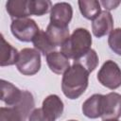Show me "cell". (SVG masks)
Listing matches in <instances>:
<instances>
[{
  "mask_svg": "<svg viewBox=\"0 0 121 121\" xmlns=\"http://www.w3.org/2000/svg\"><path fill=\"white\" fill-rule=\"evenodd\" d=\"M89 74L81 65L73 63L62 76L61 90L64 95L69 99L78 98L88 87Z\"/></svg>",
  "mask_w": 121,
  "mask_h": 121,
  "instance_id": "1",
  "label": "cell"
},
{
  "mask_svg": "<svg viewBox=\"0 0 121 121\" xmlns=\"http://www.w3.org/2000/svg\"><path fill=\"white\" fill-rule=\"evenodd\" d=\"M92 45V36L90 32L83 27H78L74 30L68 40L61 45L60 52L68 59L76 60L89 49Z\"/></svg>",
  "mask_w": 121,
  "mask_h": 121,
  "instance_id": "2",
  "label": "cell"
},
{
  "mask_svg": "<svg viewBox=\"0 0 121 121\" xmlns=\"http://www.w3.org/2000/svg\"><path fill=\"white\" fill-rule=\"evenodd\" d=\"M63 112V102L57 95H50L43 101L42 108L34 109L28 121H56Z\"/></svg>",
  "mask_w": 121,
  "mask_h": 121,
  "instance_id": "3",
  "label": "cell"
},
{
  "mask_svg": "<svg viewBox=\"0 0 121 121\" xmlns=\"http://www.w3.org/2000/svg\"><path fill=\"white\" fill-rule=\"evenodd\" d=\"M18 71L25 76H33L40 71L41 55L34 48H24L19 52L16 61Z\"/></svg>",
  "mask_w": 121,
  "mask_h": 121,
  "instance_id": "4",
  "label": "cell"
},
{
  "mask_svg": "<svg viewBox=\"0 0 121 121\" xmlns=\"http://www.w3.org/2000/svg\"><path fill=\"white\" fill-rule=\"evenodd\" d=\"M97 79L108 89H117L121 86V69L115 61L106 60L97 73Z\"/></svg>",
  "mask_w": 121,
  "mask_h": 121,
  "instance_id": "5",
  "label": "cell"
},
{
  "mask_svg": "<svg viewBox=\"0 0 121 121\" xmlns=\"http://www.w3.org/2000/svg\"><path fill=\"white\" fill-rule=\"evenodd\" d=\"M10 30L12 35L17 40L25 43L32 42L36 35L40 32L36 22L29 18L12 20Z\"/></svg>",
  "mask_w": 121,
  "mask_h": 121,
  "instance_id": "6",
  "label": "cell"
},
{
  "mask_svg": "<svg viewBox=\"0 0 121 121\" xmlns=\"http://www.w3.org/2000/svg\"><path fill=\"white\" fill-rule=\"evenodd\" d=\"M121 116V95L112 92L103 95L102 115L103 120H117Z\"/></svg>",
  "mask_w": 121,
  "mask_h": 121,
  "instance_id": "7",
  "label": "cell"
},
{
  "mask_svg": "<svg viewBox=\"0 0 121 121\" xmlns=\"http://www.w3.org/2000/svg\"><path fill=\"white\" fill-rule=\"evenodd\" d=\"M73 16L72 6L66 2L55 4L50 11V23L62 26H68Z\"/></svg>",
  "mask_w": 121,
  "mask_h": 121,
  "instance_id": "8",
  "label": "cell"
},
{
  "mask_svg": "<svg viewBox=\"0 0 121 121\" xmlns=\"http://www.w3.org/2000/svg\"><path fill=\"white\" fill-rule=\"evenodd\" d=\"M112 28H113V19L112 14L107 10L101 11L100 14L95 20H93L92 30H93V34L96 38H101L103 36H106L107 34L112 31Z\"/></svg>",
  "mask_w": 121,
  "mask_h": 121,
  "instance_id": "9",
  "label": "cell"
},
{
  "mask_svg": "<svg viewBox=\"0 0 121 121\" xmlns=\"http://www.w3.org/2000/svg\"><path fill=\"white\" fill-rule=\"evenodd\" d=\"M0 91H1V100L5 102L6 105L13 107L22 98L23 91L17 88L12 83L1 79L0 81Z\"/></svg>",
  "mask_w": 121,
  "mask_h": 121,
  "instance_id": "10",
  "label": "cell"
},
{
  "mask_svg": "<svg viewBox=\"0 0 121 121\" xmlns=\"http://www.w3.org/2000/svg\"><path fill=\"white\" fill-rule=\"evenodd\" d=\"M46 62L49 69L57 75H63L70 68L69 59L63 53L58 51L51 52L47 55Z\"/></svg>",
  "mask_w": 121,
  "mask_h": 121,
  "instance_id": "11",
  "label": "cell"
},
{
  "mask_svg": "<svg viewBox=\"0 0 121 121\" xmlns=\"http://www.w3.org/2000/svg\"><path fill=\"white\" fill-rule=\"evenodd\" d=\"M103 95L95 94L87 98L82 104V112L88 118H98L102 115Z\"/></svg>",
  "mask_w": 121,
  "mask_h": 121,
  "instance_id": "12",
  "label": "cell"
},
{
  "mask_svg": "<svg viewBox=\"0 0 121 121\" xmlns=\"http://www.w3.org/2000/svg\"><path fill=\"white\" fill-rule=\"evenodd\" d=\"M29 0H9L6 3V9L13 19H24L30 15L28 9Z\"/></svg>",
  "mask_w": 121,
  "mask_h": 121,
  "instance_id": "13",
  "label": "cell"
},
{
  "mask_svg": "<svg viewBox=\"0 0 121 121\" xmlns=\"http://www.w3.org/2000/svg\"><path fill=\"white\" fill-rule=\"evenodd\" d=\"M46 35L52 42V43L57 46H61L69 38V28L68 26H62L56 24L50 23L45 30Z\"/></svg>",
  "mask_w": 121,
  "mask_h": 121,
  "instance_id": "14",
  "label": "cell"
},
{
  "mask_svg": "<svg viewBox=\"0 0 121 121\" xmlns=\"http://www.w3.org/2000/svg\"><path fill=\"white\" fill-rule=\"evenodd\" d=\"M19 52L11 44H9L1 34V45H0V65L9 66L16 64Z\"/></svg>",
  "mask_w": 121,
  "mask_h": 121,
  "instance_id": "15",
  "label": "cell"
},
{
  "mask_svg": "<svg viewBox=\"0 0 121 121\" xmlns=\"http://www.w3.org/2000/svg\"><path fill=\"white\" fill-rule=\"evenodd\" d=\"M34 106H35V102L32 94L26 90H24L21 100L15 106H13V108L20 114L22 121H26L30 113L32 112Z\"/></svg>",
  "mask_w": 121,
  "mask_h": 121,
  "instance_id": "16",
  "label": "cell"
},
{
  "mask_svg": "<svg viewBox=\"0 0 121 121\" xmlns=\"http://www.w3.org/2000/svg\"><path fill=\"white\" fill-rule=\"evenodd\" d=\"M78 7L82 16L88 20H95L101 12L100 2L96 0L78 1Z\"/></svg>",
  "mask_w": 121,
  "mask_h": 121,
  "instance_id": "17",
  "label": "cell"
},
{
  "mask_svg": "<svg viewBox=\"0 0 121 121\" xmlns=\"http://www.w3.org/2000/svg\"><path fill=\"white\" fill-rule=\"evenodd\" d=\"M32 43L35 49L41 52L43 56L49 55L51 52H54L56 49V46L52 43V42L46 35V32L43 30H40V32L33 39Z\"/></svg>",
  "mask_w": 121,
  "mask_h": 121,
  "instance_id": "18",
  "label": "cell"
},
{
  "mask_svg": "<svg viewBox=\"0 0 121 121\" xmlns=\"http://www.w3.org/2000/svg\"><path fill=\"white\" fill-rule=\"evenodd\" d=\"M74 63L79 64L84 67L89 73L93 72L98 64V56L94 49H89L86 53L74 60Z\"/></svg>",
  "mask_w": 121,
  "mask_h": 121,
  "instance_id": "19",
  "label": "cell"
},
{
  "mask_svg": "<svg viewBox=\"0 0 121 121\" xmlns=\"http://www.w3.org/2000/svg\"><path fill=\"white\" fill-rule=\"evenodd\" d=\"M52 3L49 0H29L28 9L30 15L42 16L51 11Z\"/></svg>",
  "mask_w": 121,
  "mask_h": 121,
  "instance_id": "20",
  "label": "cell"
},
{
  "mask_svg": "<svg viewBox=\"0 0 121 121\" xmlns=\"http://www.w3.org/2000/svg\"><path fill=\"white\" fill-rule=\"evenodd\" d=\"M108 44L115 54L121 56V28L112 29L108 38Z\"/></svg>",
  "mask_w": 121,
  "mask_h": 121,
  "instance_id": "21",
  "label": "cell"
},
{
  "mask_svg": "<svg viewBox=\"0 0 121 121\" xmlns=\"http://www.w3.org/2000/svg\"><path fill=\"white\" fill-rule=\"evenodd\" d=\"M0 121H22V119L13 107H2L0 109Z\"/></svg>",
  "mask_w": 121,
  "mask_h": 121,
  "instance_id": "22",
  "label": "cell"
},
{
  "mask_svg": "<svg viewBox=\"0 0 121 121\" xmlns=\"http://www.w3.org/2000/svg\"><path fill=\"white\" fill-rule=\"evenodd\" d=\"M120 3H121L120 1H112V0H110V1H101L100 2V4L105 8V10H107V11H109L111 9H116Z\"/></svg>",
  "mask_w": 121,
  "mask_h": 121,
  "instance_id": "23",
  "label": "cell"
},
{
  "mask_svg": "<svg viewBox=\"0 0 121 121\" xmlns=\"http://www.w3.org/2000/svg\"><path fill=\"white\" fill-rule=\"evenodd\" d=\"M103 121H118V120H103Z\"/></svg>",
  "mask_w": 121,
  "mask_h": 121,
  "instance_id": "24",
  "label": "cell"
},
{
  "mask_svg": "<svg viewBox=\"0 0 121 121\" xmlns=\"http://www.w3.org/2000/svg\"><path fill=\"white\" fill-rule=\"evenodd\" d=\"M68 121H78V120H68Z\"/></svg>",
  "mask_w": 121,
  "mask_h": 121,
  "instance_id": "25",
  "label": "cell"
}]
</instances>
